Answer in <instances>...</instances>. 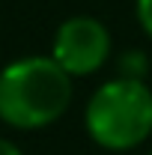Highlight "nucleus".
I'll use <instances>...</instances> for the list:
<instances>
[{
    "label": "nucleus",
    "mask_w": 152,
    "mask_h": 155,
    "mask_svg": "<svg viewBox=\"0 0 152 155\" xmlns=\"http://www.w3.org/2000/svg\"><path fill=\"white\" fill-rule=\"evenodd\" d=\"M72 78L54 57H21L0 72V119L18 131H36L69 110Z\"/></svg>",
    "instance_id": "f257e3e1"
},
{
    "label": "nucleus",
    "mask_w": 152,
    "mask_h": 155,
    "mask_svg": "<svg viewBox=\"0 0 152 155\" xmlns=\"http://www.w3.org/2000/svg\"><path fill=\"white\" fill-rule=\"evenodd\" d=\"M84 128L101 149H137L152 134V90L140 78H114L101 84L87 101Z\"/></svg>",
    "instance_id": "f03ea898"
},
{
    "label": "nucleus",
    "mask_w": 152,
    "mask_h": 155,
    "mask_svg": "<svg viewBox=\"0 0 152 155\" xmlns=\"http://www.w3.org/2000/svg\"><path fill=\"white\" fill-rule=\"evenodd\" d=\"M51 57L69 78L95 75L111 60V33L93 15L66 18L54 33Z\"/></svg>",
    "instance_id": "7ed1b4c3"
},
{
    "label": "nucleus",
    "mask_w": 152,
    "mask_h": 155,
    "mask_svg": "<svg viewBox=\"0 0 152 155\" xmlns=\"http://www.w3.org/2000/svg\"><path fill=\"white\" fill-rule=\"evenodd\" d=\"M143 72H146V57L143 54H125L122 57V75L119 78H140L143 81Z\"/></svg>",
    "instance_id": "20e7f679"
},
{
    "label": "nucleus",
    "mask_w": 152,
    "mask_h": 155,
    "mask_svg": "<svg viewBox=\"0 0 152 155\" xmlns=\"http://www.w3.org/2000/svg\"><path fill=\"white\" fill-rule=\"evenodd\" d=\"M137 21H140L143 33L152 39V0H137Z\"/></svg>",
    "instance_id": "39448f33"
},
{
    "label": "nucleus",
    "mask_w": 152,
    "mask_h": 155,
    "mask_svg": "<svg viewBox=\"0 0 152 155\" xmlns=\"http://www.w3.org/2000/svg\"><path fill=\"white\" fill-rule=\"evenodd\" d=\"M0 155H24V152H21V149L15 146V143H12V140L0 137Z\"/></svg>",
    "instance_id": "423d86ee"
},
{
    "label": "nucleus",
    "mask_w": 152,
    "mask_h": 155,
    "mask_svg": "<svg viewBox=\"0 0 152 155\" xmlns=\"http://www.w3.org/2000/svg\"><path fill=\"white\" fill-rule=\"evenodd\" d=\"M149 155H152V152H149Z\"/></svg>",
    "instance_id": "0eeeda50"
}]
</instances>
